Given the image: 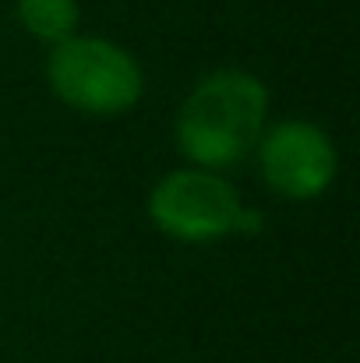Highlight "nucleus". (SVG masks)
<instances>
[{
  "instance_id": "f257e3e1",
  "label": "nucleus",
  "mask_w": 360,
  "mask_h": 363,
  "mask_svg": "<svg viewBox=\"0 0 360 363\" xmlns=\"http://www.w3.org/2000/svg\"><path fill=\"white\" fill-rule=\"evenodd\" d=\"M268 92L258 74L219 67L205 74L177 113L180 152L202 166L240 162L265 134Z\"/></svg>"
},
{
  "instance_id": "39448f33",
  "label": "nucleus",
  "mask_w": 360,
  "mask_h": 363,
  "mask_svg": "<svg viewBox=\"0 0 360 363\" xmlns=\"http://www.w3.org/2000/svg\"><path fill=\"white\" fill-rule=\"evenodd\" d=\"M18 18L32 35L57 46L78 25V0H18Z\"/></svg>"
},
{
  "instance_id": "423d86ee",
  "label": "nucleus",
  "mask_w": 360,
  "mask_h": 363,
  "mask_svg": "<svg viewBox=\"0 0 360 363\" xmlns=\"http://www.w3.org/2000/svg\"><path fill=\"white\" fill-rule=\"evenodd\" d=\"M261 223H265V219H261L258 208H244V205H240L234 230H237V233H261Z\"/></svg>"
},
{
  "instance_id": "7ed1b4c3",
  "label": "nucleus",
  "mask_w": 360,
  "mask_h": 363,
  "mask_svg": "<svg viewBox=\"0 0 360 363\" xmlns=\"http://www.w3.org/2000/svg\"><path fill=\"white\" fill-rule=\"evenodd\" d=\"M240 198L212 169H173L148 194L152 223L177 240L205 243L234 233Z\"/></svg>"
},
{
  "instance_id": "f03ea898",
  "label": "nucleus",
  "mask_w": 360,
  "mask_h": 363,
  "mask_svg": "<svg viewBox=\"0 0 360 363\" xmlns=\"http://www.w3.org/2000/svg\"><path fill=\"white\" fill-rule=\"evenodd\" d=\"M53 92L85 113H120L141 99L145 71L131 50L103 35H67L46 57Z\"/></svg>"
},
{
  "instance_id": "20e7f679",
  "label": "nucleus",
  "mask_w": 360,
  "mask_h": 363,
  "mask_svg": "<svg viewBox=\"0 0 360 363\" xmlns=\"http://www.w3.org/2000/svg\"><path fill=\"white\" fill-rule=\"evenodd\" d=\"M254 148L265 184L286 198H318L339 169V155L325 127L300 117L268 127Z\"/></svg>"
}]
</instances>
